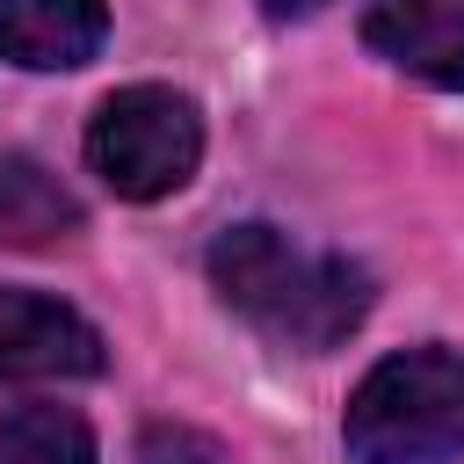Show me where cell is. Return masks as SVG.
I'll use <instances>...</instances> for the list:
<instances>
[{
    "label": "cell",
    "instance_id": "1",
    "mask_svg": "<svg viewBox=\"0 0 464 464\" xmlns=\"http://www.w3.org/2000/svg\"><path fill=\"white\" fill-rule=\"evenodd\" d=\"M210 290L254 334H268L276 348H304V355L341 348L377 304L370 276L348 254H312L276 225H225L210 239Z\"/></svg>",
    "mask_w": 464,
    "mask_h": 464
},
{
    "label": "cell",
    "instance_id": "2",
    "mask_svg": "<svg viewBox=\"0 0 464 464\" xmlns=\"http://www.w3.org/2000/svg\"><path fill=\"white\" fill-rule=\"evenodd\" d=\"M341 442L355 464H450L464 457V355L399 348L384 355L341 413Z\"/></svg>",
    "mask_w": 464,
    "mask_h": 464
},
{
    "label": "cell",
    "instance_id": "3",
    "mask_svg": "<svg viewBox=\"0 0 464 464\" xmlns=\"http://www.w3.org/2000/svg\"><path fill=\"white\" fill-rule=\"evenodd\" d=\"M196 160H203V116L188 94H174L160 80L116 87L87 123V167L130 203L174 196L196 174Z\"/></svg>",
    "mask_w": 464,
    "mask_h": 464
},
{
    "label": "cell",
    "instance_id": "4",
    "mask_svg": "<svg viewBox=\"0 0 464 464\" xmlns=\"http://www.w3.org/2000/svg\"><path fill=\"white\" fill-rule=\"evenodd\" d=\"M102 370V334L44 297V290H7L0 283V384L22 377H94Z\"/></svg>",
    "mask_w": 464,
    "mask_h": 464
},
{
    "label": "cell",
    "instance_id": "5",
    "mask_svg": "<svg viewBox=\"0 0 464 464\" xmlns=\"http://www.w3.org/2000/svg\"><path fill=\"white\" fill-rule=\"evenodd\" d=\"M362 44L428 87H464V0H370Z\"/></svg>",
    "mask_w": 464,
    "mask_h": 464
},
{
    "label": "cell",
    "instance_id": "6",
    "mask_svg": "<svg viewBox=\"0 0 464 464\" xmlns=\"http://www.w3.org/2000/svg\"><path fill=\"white\" fill-rule=\"evenodd\" d=\"M109 7L102 0H0V58L29 72H72L102 51Z\"/></svg>",
    "mask_w": 464,
    "mask_h": 464
},
{
    "label": "cell",
    "instance_id": "7",
    "mask_svg": "<svg viewBox=\"0 0 464 464\" xmlns=\"http://www.w3.org/2000/svg\"><path fill=\"white\" fill-rule=\"evenodd\" d=\"M80 232V196L29 152H0V239L7 246H51Z\"/></svg>",
    "mask_w": 464,
    "mask_h": 464
},
{
    "label": "cell",
    "instance_id": "8",
    "mask_svg": "<svg viewBox=\"0 0 464 464\" xmlns=\"http://www.w3.org/2000/svg\"><path fill=\"white\" fill-rule=\"evenodd\" d=\"M0 464H94V428L72 406L0 413Z\"/></svg>",
    "mask_w": 464,
    "mask_h": 464
},
{
    "label": "cell",
    "instance_id": "9",
    "mask_svg": "<svg viewBox=\"0 0 464 464\" xmlns=\"http://www.w3.org/2000/svg\"><path fill=\"white\" fill-rule=\"evenodd\" d=\"M130 464H225V450H218L210 435H196V428H181V420H152V428L138 435V450H130Z\"/></svg>",
    "mask_w": 464,
    "mask_h": 464
},
{
    "label": "cell",
    "instance_id": "10",
    "mask_svg": "<svg viewBox=\"0 0 464 464\" xmlns=\"http://www.w3.org/2000/svg\"><path fill=\"white\" fill-rule=\"evenodd\" d=\"M261 7H268V14H283V22H290V14H319V7H326V0H261Z\"/></svg>",
    "mask_w": 464,
    "mask_h": 464
}]
</instances>
